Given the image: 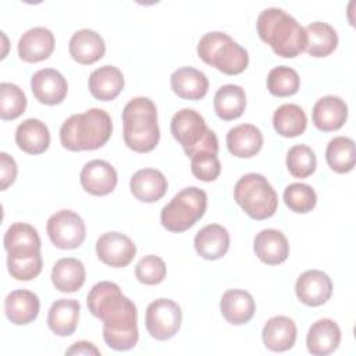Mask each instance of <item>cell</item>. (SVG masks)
<instances>
[{"instance_id":"cell-17","label":"cell","mask_w":356,"mask_h":356,"mask_svg":"<svg viewBox=\"0 0 356 356\" xmlns=\"http://www.w3.org/2000/svg\"><path fill=\"white\" fill-rule=\"evenodd\" d=\"M253 249L256 256L270 266L284 263L289 256V243L286 236L274 228L261 229L254 236Z\"/></svg>"},{"instance_id":"cell-30","label":"cell","mask_w":356,"mask_h":356,"mask_svg":"<svg viewBox=\"0 0 356 356\" xmlns=\"http://www.w3.org/2000/svg\"><path fill=\"white\" fill-rule=\"evenodd\" d=\"M81 305L75 299H58L53 302L47 314L49 328L58 337L71 335L79 320Z\"/></svg>"},{"instance_id":"cell-23","label":"cell","mask_w":356,"mask_h":356,"mask_svg":"<svg viewBox=\"0 0 356 356\" xmlns=\"http://www.w3.org/2000/svg\"><path fill=\"white\" fill-rule=\"evenodd\" d=\"M296 324L286 316H274L263 327L261 338L267 349L273 352H285L295 345Z\"/></svg>"},{"instance_id":"cell-40","label":"cell","mask_w":356,"mask_h":356,"mask_svg":"<svg viewBox=\"0 0 356 356\" xmlns=\"http://www.w3.org/2000/svg\"><path fill=\"white\" fill-rule=\"evenodd\" d=\"M167 274V267L163 259L154 254H147L142 257L135 268V275L139 282L145 285L160 284Z\"/></svg>"},{"instance_id":"cell-33","label":"cell","mask_w":356,"mask_h":356,"mask_svg":"<svg viewBox=\"0 0 356 356\" xmlns=\"http://www.w3.org/2000/svg\"><path fill=\"white\" fill-rule=\"evenodd\" d=\"M214 111L224 120L231 121L241 117L246 107V95L242 86L227 83L221 86L214 95Z\"/></svg>"},{"instance_id":"cell-37","label":"cell","mask_w":356,"mask_h":356,"mask_svg":"<svg viewBox=\"0 0 356 356\" xmlns=\"http://www.w3.org/2000/svg\"><path fill=\"white\" fill-rule=\"evenodd\" d=\"M26 108V96L22 89L11 82L0 83V117L1 120H15Z\"/></svg>"},{"instance_id":"cell-1","label":"cell","mask_w":356,"mask_h":356,"mask_svg":"<svg viewBox=\"0 0 356 356\" xmlns=\"http://www.w3.org/2000/svg\"><path fill=\"white\" fill-rule=\"evenodd\" d=\"M89 312L103 321V339L114 350L132 349L139 338L135 303L111 281H100L86 296Z\"/></svg>"},{"instance_id":"cell-25","label":"cell","mask_w":356,"mask_h":356,"mask_svg":"<svg viewBox=\"0 0 356 356\" xmlns=\"http://www.w3.org/2000/svg\"><path fill=\"white\" fill-rule=\"evenodd\" d=\"M220 310L224 318L234 325L246 324L254 314L253 296L245 289H228L220 300Z\"/></svg>"},{"instance_id":"cell-24","label":"cell","mask_w":356,"mask_h":356,"mask_svg":"<svg viewBox=\"0 0 356 356\" xmlns=\"http://www.w3.org/2000/svg\"><path fill=\"white\" fill-rule=\"evenodd\" d=\"M263 146L261 131L252 124H239L227 134V147L229 153L239 159L256 156Z\"/></svg>"},{"instance_id":"cell-38","label":"cell","mask_w":356,"mask_h":356,"mask_svg":"<svg viewBox=\"0 0 356 356\" xmlns=\"http://www.w3.org/2000/svg\"><path fill=\"white\" fill-rule=\"evenodd\" d=\"M316 165V154L307 145H295L286 153V167L295 178H306L312 175Z\"/></svg>"},{"instance_id":"cell-34","label":"cell","mask_w":356,"mask_h":356,"mask_svg":"<svg viewBox=\"0 0 356 356\" xmlns=\"http://www.w3.org/2000/svg\"><path fill=\"white\" fill-rule=\"evenodd\" d=\"M274 129L284 138L302 135L307 127V117L303 108L293 103L280 106L273 115Z\"/></svg>"},{"instance_id":"cell-21","label":"cell","mask_w":356,"mask_h":356,"mask_svg":"<svg viewBox=\"0 0 356 356\" xmlns=\"http://www.w3.org/2000/svg\"><path fill=\"white\" fill-rule=\"evenodd\" d=\"M341 342V330L331 318H320L312 324L307 331V350L314 356H327L332 353Z\"/></svg>"},{"instance_id":"cell-35","label":"cell","mask_w":356,"mask_h":356,"mask_svg":"<svg viewBox=\"0 0 356 356\" xmlns=\"http://www.w3.org/2000/svg\"><path fill=\"white\" fill-rule=\"evenodd\" d=\"M325 160L335 172L345 174L352 171L356 161L353 139L348 136L332 138L325 149Z\"/></svg>"},{"instance_id":"cell-14","label":"cell","mask_w":356,"mask_h":356,"mask_svg":"<svg viewBox=\"0 0 356 356\" xmlns=\"http://www.w3.org/2000/svg\"><path fill=\"white\" fill-rule=\"evenodd\" d=\"M298 299L307 306L324 305L332 295L331 278L320 270H307L299 275L295 284Z\"/></svg>"},{"instance_id":"cell-3","label":"cell","mask_w":356,"mask_h":356,"mask_svg":"<svg viewBox=\"0 0 356 356\" xmlns=\"http://www.w3.org/2000/svg\"><path fill=\"white\" fill-rule=\"evenodd\" d=\"M113 121L107 111L89 108L67 118L60 128L61 145L72 152L96 150L111 136Z\"/></svg>"},{"instance_id":"cell-22","label":"cell","mask_w":356,"mask_h":356,"mask_svg":"<svg viewBox=\"0 0 356 356\" xmlns=\"http://www.w3.org/2000/svg\"><path fill=\"white\" fill-rule=\"evenodd\" d=\"M70 54L79 64H93L99 61L106 51L103 38L93 29H79L70 39Z\"/></svg>"},{"instance_id":"cell-44","label":"cell","mask_w":356,"mask_h":356,"mask_svg":"<svg viewBox=\"0 0 356 356\" xmlns=\"http://www.w3.org/2000/svg\"><path fill=\"white\" fill-rule=\"evenodd\" d=\"M65 355H95V356H99L100 350L92 342L78 341V342L72 343L71 348H68L65 350Z\"/></svg>"},{"instance_id":"cell-19","label":"cell","mask_w":356,"mask_h":356,"mask_svg":"<svg viewBox=\"0 0 356 356\" xmlns=\"http://www.w3.org/2000/svg\"><path fill=\"white\" fill-rule=\"evenodd\" d=\"M129 188L138 200L153 203L165 195L168 184L161 171L156 168H142L132 175Z\"/></svg>"},{"instance_id":"cell-16","label":"cell","mask_w":356,"mask_h":356,"mask_svg":"<svg viewBox=\"0 0 356 356\" xmlns=\"http://www.w3.org/2000/svg\"><path fill=\"white\" fill-rule=\"evenodd\" d=\"M54 50V35L44 26L28 29L18 40V56L26 63L46 60Z\"/></svg>"},{"instance_id":"cell-36","label":"cell","mask_w":356,"mask_h":356,"mask_svg":"<svg viewBox=\"0 0 356 356\" xmlns=\"http://www.w3.org/2000/svg\"><path fill=\"white\" fill-rule=\"evenodd\" d=\"M300 78L298 72L286 65L273 68L267 75V89L271 95L278 97L292 96L299 90Z\"/></svg>"},{"instance_id":"cell-43","label":"cell","mask_w":356,"mask_h":356,"mask_svg":"<svg viewBox=\"0 0 356 356\" xmlns=\"http://www.w3.org/2000/svg\"><path fill=\"white\" fill-rule=\"evenodd\" d=\"M17 177V163L8 156L6 152L0 153V179H1V191L7 189Z\"/></svg>"},{"instance_id":"cell-11","label":"cell","mask_w":356,"mask_h":356,"mask_svg":"<svg viewBox=\"0 0 356 356\" xmlns=\"http://www.w3.org/2000/svg\"><path fill=\"white\" fill-rule=\"evenodd\" d=\"M97 257L110 267H125L128 266L135 254L136 246L129 236L121 232H106L96 241Z\"/></svg>"},{"instance_id":"cell-7","label":"cell","mask_w":356,"mask_h":356,"mask_svg":"<svg viewBox=\"0 0 356 356\" xmlns=\"http://www.w3.org/2000/svg\"><path fill=\"white\" fill-rule=\"evenodd\" d=\"M235 202L253 220H266L274 216L278 207V197L261 174L249 172L242 175L234 188Z\"/></svg>"},{"instance_id":"cell-2","label":"cell","mask_w":356,"mask_h":356,"mask_svg":"<svg viewBox=\"0 0 356 356\" xmlns=\"http://www.w3.org/2000/svg\"><path fill=\"white\" fill-rule=\"evenodd\" d=\"M257 33L275 54L293 58L305 50V28L285 10L270 7L257 17Z\"/></svg>"},{"instance_id":"cell-5","label":"cell","mask_w":356,"mask_h":356,"mask_svg":"<svg viewBox=\"0 0 356 356\" xmlns=\"http://www.w3.org/2000/svg\"><path fill=\"white\" fill-rule=\"evenodd\" d=\"M197 56L206 64L227 75H238L249 64L246 49L238 44L228 33L220 31L207 32L200 38Z\"/></svg>"},{"instance_id":"cell-20","label":"cell","mask_w":356,"mask_h":356,"mask_svg":"<svg viewBox=\"0 0 356 356\" xmlns=\"http://www.w3.org/2000/svg\"><path fill=\"white\" fill-rule=\"evenodd\" d=\"M312 118L317 129L324 132L337 131L348 118V106L338 96H324L316 102Z\"/></svg>"},{"instance_id":"cell-39","label":"cell","mask_w":356,"mask_h":356,"mask_svg":"<svg viewBox=\"0 0 356 356\" xmlns=\"http://www.w3.org/2000/svg\"><path fill=\"white\" fill-rule=\"evenodd\" d=\"M285 204L295 213H309L317 203V195L314 189L302 182L289 184L284 191Z\"/></svg>"},{"instance_id":"cell-9","label":"cell","mask_w":356,"mask_h":356,"mask_svg":"<svg viewBox=\"0 0 356 356\" xmlns=\"http://www.w3.org/2000/svg\"><path fill=\"white\" fill-rule=\"evenodd\" d=\"M46 229L51 243L58 249H76L86 236L82 217L68 209L51 214L47 220Z\"/></svg>"},{"instance_id":"cell-12","label":"cell","mask_w":356,"mask_h":356,"mask_svg":"<svg viewBox=\"0 0 356 356\" xmlns=\"http://www.w3.org/2000/svg\"><path fill=\"white\" fill-rule=\"evenodd\" d=\"M82 188L95 196H104L115 189L118 177L115 168L106 160L88 161L79 174Z\"/></svg>"},{"instance_id":"cell-15","label":"cell","mask_w":356,"mask_h":356,"mask_svg":"<svg viewBox=\"0 0 356 356\" xmlns=\"http://www.w3.org/2000/svg\"><path fill=\"white\" fill-rule=\"evenodd\" d=\"M4 249L8 257H31L40 254L38 231L25 222H14L4 234Z\"/></svg>"},{"instance_id":"cell-6","label":"cell","mask_w":356,"mask_h":356,"mask_svg":"<svg viewBox=\"0 0 356 356\" xmlns=\"http://www.w3.org/2000/svg\"><path fill=\"white\" fill-rule=\"evenodd\" d=\"M171 134L188 157L199 152L218 153L217 135L207 128L204 118L193 108H182L172 115Z\"/></svg>"},{"instance_id":"cell-18","label":"cell","mask_w":356,"mask_h":356,"mask_svg":"<svg viewBox=\"0 0 356 356\" xmlns=\"http://www.w3.org/2000/svg\"><path fill=\"white\" fill-rule=\"evenodd\" d=\"M40 309V302L36 293L28 289L11 291L4 300V312L7 318L15 325L32 323Z\"/></svg>"},{"instance_id":"cell-26","label":"cell","mask_w":356,"mask_h":356,"mask_svg":"<svg viewBox=\"0 0 356 356\" xmlns=\"http://www.w3.org/2000/svg\"><path fill=\"white\" fill-rule=\"evenodd\" d=\"M172 92L186 100H199L206 96L209 89L207 76L193 68V67H181L171 74L170 78Z\"/></svg>"},{"instance_id":"cell-13","label":"cell","mask_w":356,"mask_h":356,"mask_svg":"<svg viewBox=\"0 0 356 356\" xmlns=\"http://www.w3.org/2000/svg\"><path fill=\"white\" fill-rule=\"evenodd\" d=\"M31 89L33 96L43 104L61 103L68 92L67 79L54 68H42L31 78Z\"/></svg>"},{"instance_id":"cell-8","label":"cell","mask_w":356,"mask_h":356,"mask_svg":"<svg viewBox=\"0 0 356 356\" xmlns=\"http://www.w3.org/2000/svg\"><path fill=\"white\" fill-rule=\"evenodd\" d=\"M207 207V195L203 189L189 186L179 191L160 213L163 227L171 232H184L199 221Z\"/></svg>"},{"instance_id":"cell-27","label":"cell","mask_w":356,"mask_h":356,"mask_svg":"<svg viewBox=\"0 0 356 356\" xmlns=\"http://www.w3.org/2000/svg\"><path fill=\"white\" fill-rule=\"evenodd\" d=\"M193 243L200 257L206 260H217L228 252L229 234L220 224H209L197 231Z\"/></svg>"},{"instance_id":"cell-28","label":"cell","mask_w":356,"mask_h":356,"mask_svg":"<svg viewBox=\"0 0 356 356\" xmlns=\"http://www.w3.org/2000/svg\"><path fill=\"white\" fill-rule=\"evenodd\" d=\"M89 90L97 100L108 102L115 99L124 88V75L114 65H103L96 68L88 81Z\"/></svg>"},{"instance_id":"cell-31","label":"cell","mask_w":356,"mask_h":356,"mask_svg":"<svg viewBox=\"0 0 356 356\" xmlns=\"http://www.w3.org/2000/svg\"><path fill=\"white\" fill-rule=\"evenodd\" d=\"M85 266L75 257H63L56 261L51 270V281L60 292H75L85 282Z\"/></svg>"},{"instance_id":"cell-32","label":"cell","mask_w":356,"mask_h":356,"mask_svg":"<svg viewBox=\"0 0 356 356\" xmlns=\"http://www.w3.org/2000/svg\"><path fill=\"white\" fill-rule=\"evenodd\" d=\"M305 50L313 57L330 56L338 44L337 31L327 22L316 21L305 28Z\"/></svg>"},{"instance_id":"cell-41","label":"cell","mask_w":356,"mask_h":356,"mask_svg":"<svg viewBox=\"0 0 356 356\" xmlns=\"http://www.w3.org/2000/svg\"><path fill=\"white\" fill-rule=\"evenodd\" d=\"M192 174L204 182L214 181L221 171V164L217 154L210 152H199L191 157Z\"/></svg>"},{"instance_id":"cell-10","label":"cell","mask_w":356,"mask_h":356,"mask_svg":"<svg viewBox=\"0 0 356 356\" xmlns=\"http://www.w3.org/2000/svg\"><path fill=\"white\" fill-rule=\"evenodd\" d=\"M146 330L159 341L172 338L182 323V312L178 303L171 299L160 298L153 300L146 309Z\"/></svg>"},{"instance_id":"cell-42","label":"cell","mask_w":356,"mask_h":356,"mask_svg":"<svg viewBox=\"0 0 356 356\" xmlns=\"http://www.w3.org/2000/svg\"><path fill=\"white\" fill-rule=\"evenodd\" d=\"M8 273L18 281H29L36 278L42 271V254L31 257H8Z\"/></svg>"},{"instance_id":"cell-4","label":"cell","mask_w":356,"mask_h":356,"mask_svg":"<svg viewBox=\"0 0 356 356\" xmlns=\"http://www.w3.org/2000/svg\"><path fill=\"white\" fill-rule=\"evenodd\" d=\"M122 122L124 142L129 149L138 153H147L159 143L157 108L149 97L131 99L122 110Z\"/></svg>"},{"instance_id":"cell-29","label":"cell","mask_w":356,"mask_h":356,"mask_svg":"<svg viewBox=\"0 0 356 356\" xmlns=\"http://www.w3.org/2000/svg\"><path fill=\"white\" fill-rule=\"evenodd\" d=\"M18 147L29 154H40L50 145V132L44 122L38 118H28L18 124L15 129Z\"/></svg>"}]
</instances>
